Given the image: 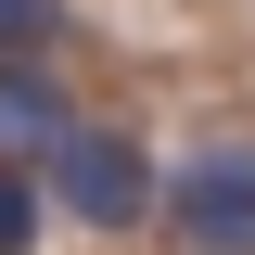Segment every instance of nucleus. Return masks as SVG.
<instances>
[{
	"label": "nucleus",
	"mask_w": 255,
	"mask_h": 255,
	"mask_svg": "<svg viewBox=\"0 0 255 255\" xmlns=\"http://www.w3.org/2000/svg\"><path fill=\"white\" fill-rule=\"evenodd\" d=\"M166 217L191 255H255V140H204L191 166H166Z\"/></svg>",
	"instance_id": "1"
},
{
	"label": "nucleus",
	"mask_w": 255,
	"mask_h": 255,
	"mask_svg": "<svg viewBox=\"0 0 255 255\" xmlns=\"http://www.w3.org/2000/svg\"><path fill=\"white\" fill-rule=\"evenodd\" d=\"M51 191H64V217L128 230L140 204H153V153H140V140H115V128H77V140L51 153Z\"/></svg>",
	"instance_id": "2"
},
{
	"label": "nucleus",
	"mask_w": 255,
	"mask_h": 255,
	"mask_svg": "<svg viewBox=\"0 0 255 255\" xmlns=\"http://www.w3.org/2000/svg\"><path fill=\"white\" fill-rule=\"evenodd\" d=\"M77 128H64L51 77H26V64H0V153H64Z\"/></svg>",
	"instance_id": "3"
},
{
	"label": "nucleus",
	"mask_w": 255,
	"mask_h": 255,
	"mask_svg": "<svg viewBox=\"0 0 255 255\" xmlns=\"http://www.w3.org/2000/svg\"><path fill=\"white\" fill-rule=\"evenodd\" d=\"M26 230H38V191L0 166V255H26Z\"/></svg>",
	"instance_id": "4"
},
{
	"label": "nucleus",
	"mask_w": 255,
	"mask_h": 255,
	"mask_svg": "<svg viewBox=\"0 0 255 255\" xmlns=\"http://www.w3.org/2000/svg\"><path fill=\"white\" fill-rule=\"evenodd\" d=\"M13 38H51V0H0V51Z\"/></svg>",
	"instance_id": "5"
}]
</instances>
